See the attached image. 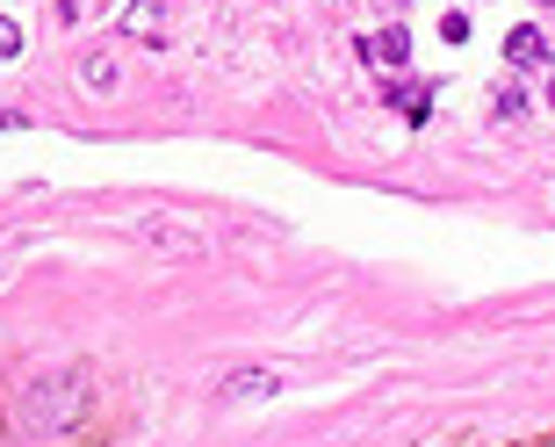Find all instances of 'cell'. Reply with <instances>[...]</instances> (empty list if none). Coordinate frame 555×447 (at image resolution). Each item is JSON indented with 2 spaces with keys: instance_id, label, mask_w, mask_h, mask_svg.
Masks as SVG:
<instances>
[{
  "instance_id": "1",
  "label": "cell",
  "mask_w": 555,
  "mask_h": 447,
  "mask_svg": "<svg viewBox=\"0 0 555 447\" xmlns=\"http://www.w3.org/2000/svg\"><path fill=\"white\" fill-rule=\"evenodd\" d=\"M87 368H73V361H43V368H29L15 383V397H8V419H15V433H29V440H59V433H73L87 419Z\"/></svg>"
},
{
  "instance_id": "8",
  "label": "cell",
  "mask_w": 555,
  "mask_h": 447,
  "mask_svg": "<svg viewBox=\"0 0 555 447\" xmlns=\"http://www.w3.org/2000/svg\"><path fill=\"white\" fill-rule=\"evenodd\" d=\"M491 116L498 123H519V116H527V94H519V87H498V94H491Z\"/></svg>"
},
{
  "instance_id": "4",
  "label": "cell",
  "mask_w": 555,
  "mask_h": 447,
  "mask_svg": "<svg viewBox=\"0 0 555 447\" xmlns=\"http://www.w3.org/2000/svg\"><path fill=\"white\" fill-rule=\"evenodd\" d=\"M274 389H282V375H274V368H231V375H224V397H238V405L274 397Z\"/></svg>"
},
{
  "instance_id": "11",
  "label": "cell",
  "mask_w": 555,
  "mask_h": 447,
  "mask_svg": "<svg viewBox=\"0 0 555 447\" xmlns=\"http://www.w3.org/2000/svg\"><path fill=\"white\" fill-rule=\"evenodd\" d=\"M375 8H412V0H375Z\"/></svg>"
},
{
  "instance_id": "6",
  "label": "cell",
  "mask_w": 555,
  "mask_h": 447,
  "mask_svg": "<svg viewBox=\"0 0 555 447\" xmlns=\"http://www.w3.org/2000/svg\"><path fill=\"white\" fill-rule=\"evenodd\" d=\"M124 29H130V37L166 43V8H159V0H138V8H124Z\"/></svg>"
},
{
  "instance_id": "10",
  "label": "cell",
  "mask_w": 555,
  "mask_h": 447,
  "mask_svg": "<svg viewBox=\"0 0 555 447\" xmlns=\"http://www.w3.org/2000/svg\"><path fill=\"white\" fill-rule=\"evenodd\" d=\"M15 51H22V29H15V22H0V59H15Z\"/></svg>"
},
{
  "instance_id": "12",
  "label": "cell",
  "mask_w": 555,
  "mask_h": 447,
  "mask_svg": "<svg viewBox=\"0 0 555 447\" xmlns=\"http://www.w3.org/2000/svg\"><path fill=\"white\" fill-rule=\"evenodd\" d=\"M548 102H555V73H548Z\"/></svg>"
},
{
  "instance_id": "5",
  "label": "cell",
  "mask_w": 555,
  "mask_h": 447,
  "mask_svg": "<svg viewBox=\"0 0 555 447\" xmlns=\"http://www.w3.org/2000/svg\"><path fill=\"white\" fill-rule=\"evenodd\" d=\"M505 59L513 65H548V37H541L534 22H519L513 37H505Z\"/></svg>"
},
{
  "instance_id": "2",
  "label": "cell",
  "mask_w": 555,
  "mask_h": 447,
  "mask_svg": "<svg viewBox=\"0 0 555 447\" xmlns=\"http://www.w3.org/2000/svg\"><path fill=\"white\" fill-rule=\"evenodd\" d=\"M130 239L138 245H152V253H173V260H195V253H203V231H181V224H166V217H138V224H124Z\"/></svg>"
},
{
  "instance_id": "3",
  "label": "cell",
  "mask_w": 555,
  "mask_h": 447,
  "mask_svg": "<svg viewBox=\"0 0 555 447\" xmlns=\"http://www.w3.org/2000/svg\"><path fill=\"white\" fill-rule=\"evenodd\" d=\"M361 59H369L375 73H404V65H412V37H404V29H375V37L361 43Z\"/></svg>"
},
{
  "instance_id": "7",
  "label": "cell",
  "mask_w": 555,
  "mask_h": 447,
  "mask_svg": "<svg viewBox=\"0 0 555 447\" xmlns=\"http://www.w3.org/2000/svg\"><path fill=\"white\" fill-rule=\"evenodd\" d=\"M390 108H404V123H426V108H433V87H418V80L390 87Z\"/></svg>"
},
{
  "instance_id": "9",
  "label": "cell",
  "mask_w": 555,
  "mask_h": 447,
  "mask_svg": "<svg viewBox=\"0 0 555 447\" xmlns=\"http://www.w3.org/2000/svg\"><path fill=\"white\" fill-rule=\"evenodd\" d=\"M80 80H87V87H116V65H102V59H87V65H80Z\"/></svg>"
}]
</instances>
